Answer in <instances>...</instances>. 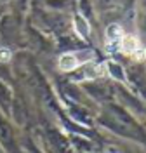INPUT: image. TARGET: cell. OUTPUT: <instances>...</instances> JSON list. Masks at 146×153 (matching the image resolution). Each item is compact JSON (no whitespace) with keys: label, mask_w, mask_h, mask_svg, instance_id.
I'll return each mask as SVG.
<instances>
[{"label":"cell","mask_w":146,"mask_h":153,"mask_svg":"<svg viewBox=\"0 0 146 153\" xmlns=\"http://www.w3.org/2000/svg\"><path fill=\"white\" fill-rule=\"evenodd\" d=\"M118 47L122 49L124 52L130 54V56H134L136 59H145V57H146L145 49L141 47V44H139L134 37L124 35V37H122V40H120V44H118Z\"/></svg>","instance_id":"cell-1"},{"label":"cell","mask_w":146,"mask_h":153,"mask_svg":"<svg viewBox=\"0 0 146 153\" xmlns=\"http://www.w3.org/2000/svg\"><path fill=\"white\" fill-rule=\"evenodd\" d=\"M124 37V31L122 28L118 26V25H110L106 30V40H108V51H115L118 47V44H120V40Z\"/></svg>","instance_id":"cell-2"},{"label":"cell","mask_w":146,"mask_h":153,"mask_svg":"<svg viewBox=\"0 0 146 153\" xmlns=\"http://www.w3.org/2000/svg\"><path fill=\"white\" fill-rule=\"evenodd\" d=\"M78 65H80V61L77 59L75 54H63L58 61V66H59L61 71H71V70H75Z\"/></svg>","instance_id":"cell-3"},{"label":"cell","mask_w":146,"mask_h":153,"mask_svg":"<svg viewBox=\"0 0 146 153\" xmlns=\"http://www.w3.org/2000/svg\"><path fill=\"white\" fill-rule=\"evenodd\" d=\"M73 21H75V30H77L78 35H80V37H87L89 31H90V28H89V23H87V21L82 18L80 14H77V16L73 18Z\"/></svg>","instance_id":"cell-4"},{"label":"cell","mask_w":146,"mask_h":153,"mask_svg":"<svg viewBox=\"0 0 146 153\" xmlns=\"http://www.w3.org/2000/svg\"><path fill=\"white\" fill-rule=\"evenodd\" d=\"M0 61H2V63H9L10 61V51L9 49H5V47L0 49Z\"/></svg>","instance_id":"cell-5"},{"label":"cell","mask_w":146,"mask_h":153,"mask_svg":"<svg viewBox=\"0 0 146 153\" xmlns=\"http://www.w3.org/2000/svg\"><path fill=\"white\" fill-rule=\"evenodd\" d=\"M145 54H146V49H145Z\"/></svg>","instance_id":"cell-6"}]
</instances>
